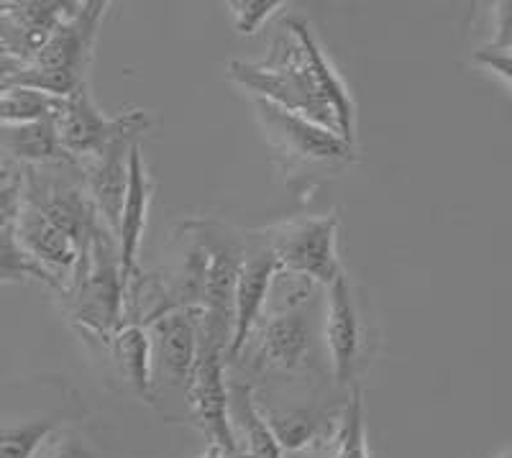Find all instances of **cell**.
I'll return each instance as SVG.
<instances>
[{
    "instance_id": "obj_11",
    "label": "cell",
    "mask_w": 512,
    "mask_h": 458,
    "mask_svg": "<svg viewBox=\"0 0 512 458\" xmlns=\"http://www.w3.org/2000/svg\"><path fill=\"white\" fill-rule=\"evenodd\" d=\"M13 233L21 249L31 256L47 274H52L54 282L59 285V292L67 287L72 272H75L77 256H80V246L72 241L64 231H59L47 215L39 208L21 200V210L13 223Z\"/></svg>"
},
{
    "instance_id": "obj_26",
    "label": "cell",
    "mask_w": 512,
    "mask_h": 458,
    "mask_svg": "<svg viewBox=\"0 0 512 458\" xmlns=\"http://www.w3.org/2000/svg\"><path fill=\"white\" fill-rule=\"evenodd\" d=\"M472 62L489 70L492 75H497L502 80V85L510 87V47H492V44H484L482 49L472 54Z\"/></svg>"
},
{
    "instance_id": "obj_19",
    "label": "cell",
    "mask_w": 512,
    "mask_h": 458,
    "mask_svg": "<svg viewBox=\"0 0 512 458\" xmlns=\"http://www.w3.org/2000/svg\"><path fill=\"white\" fill-rule=\"evenodd\" d=\"M113 364L118 366L121 377L139 392L144 400H154V372H152V348L149 336L141 325H123L108 341Z\"/></svg>"
},
{
    "instance_id": "obj_1",
    "label": "cell",
    "mask_w": 512,
    "mask_h": 458,
    "mask_svg": "<svg viewBox=\"0 0 512 458\" xmlns=\"http://www.w3.org/2000/svg\"><path fill=\"white\" fill-rule=\"evenodd\" d=\"M226 75L251 93V98H262L308 118L354 146L356 108L349 87L300 18L287 21L264 62H231Z\"/></svg>"
},
{
    "instance_id": "obj_18",
    "label": "cell",
    "mask_w": 512,
    "mask_h": 458,
    "mask_svg": "<svg viewBox=\"0 0 512 458\" xmlns=\"http://www.w3.org/2000/svg\"><path fill=\"white\" fill-rule=\"evenodd\" d=\"M0 154L21 167L67 162V154L54 134L52 118L36 123H0Z\"/></svg>"
},
{
    "instance_id": "obj_31",
    "label": "cell",
    "mask_w": 512,
    "mask_h": 458,
    "mask_svg": "<svg viewBox=\"0 0 512 458\" xmlns=\"http://www.w3.org/2000/svg\"><path fill=\"white\" fill-rule=\"evenodd\" d=\"M0 93H3V87H0Z\"/></svg>"
},
{
    "instance_id": "obj_23",
    "label": "cell",
    "mask_w": 512,
    "mask_h": 458,
    "mask_svg": "<svg viewBox=\"0 0 512 458\" xmlns=\"http://www.w3.org/2000/svg\"><path fill=\"white\" fill-rule=\"evenodd\" d=\"M59 428L57 420H31L0 428V458H34L39 446Z\"/></svg>"
},
{
    "instance_id": "obj_17",
    "label": "cell",
    "mask_w": 512,
    "mask_h": 458,
    "mask_svg": "<svg viewBox=\"0 0 512 458\" xmlns=\"http://www.w3.org/2000/svg\"><path fill=\"white\" fill-rule=\"evenodd\" d=\"M305 458H369L367 423L361 389H351L346 407L338 412L331 428L318 435V441L305 448Z\"/></svg>"
},
{
    "instance_id": "obj_8",
    "label": "cell",
    "mask_w": 512,
    "mask_h": 458,
    "mask_svg": "<svg viewBox=\"0 0 512 458\" xmlns=\"http://www.w3.org/2000/svg\"><path fill=\"white\" fill-rule=\"evenodd\" d=\"M274 274H277V261H274V254L269 251L264 236H246L236 290H233V323L226 361L241 359V351H244L251 331L267 308Z\"/></svg>"
},
{
    "instance_id": "obj_5",
    "label": "cell",
    "mask_w": 512,
    "mask_h": 458,
    "mask_svg": "<svg viewBox=\"0 0 512 458\" xmlns=\"http://www.w3.org/2000/svg\"><path fill=\"white\" fill-rule=\"evenodd\" d=\"M54 134L59 146L72 162L95 157L98 151L116 141L118 136H139L149 131L152 116L146 111H126L118 116H105L95 103L88 85L77 87L70 98H64L59 111L54 113Z\"/></svg>"
},
{
    "instance_id": "obj_14",
    "label": "cell",
    "mask_w": 512,
    "mask_h": 458,
    "mask_svg": "<svg viewBox=\"0 0 512 458\" xmlns=\"http://www.w3.org/2000/svg\"><path fill=\"white\" fill-rule=\"evenodd\" d=\"M77 3H6L0 11V44L21 64L36 57L49 36L54 34L64 18L75 11Z\"/></svg>"
},
{
    "instance_id": "obj_15",
    "label": "cell",
    "mask_w": 512,
    "mask_h": 458,
    "mask_svg": "<svg viewBox=\"0 0 512 458\" xmlns=\"http://www.w3.org/2000/svg\"><path fill=\"white\" fill-rule=\"evenodd\" d=\"M154 185L146 172L144 154H141V141L131 144L128 149V182L126 195H123L121 215H118V231H116V246L118 259H121V274L123 287L126 279L136 272V256L141 249V238L146 231V218H149V205H152Z\"/></svg>"
},
{
    "instance_id": "obj_12",
    "label": "cell",
    "mask_w": 512,
    "mask_h": 458,
    "mask_svg": "<svg viewBox=\"0 0 512 458\" xmlns=\"http://www.w3.org/2000/svg\"><path fill=\"white\" fill-rule=\"evenodd\" d=\"M136 141H139V136H118L95 157L77 162L85 190H88L90 200L98 210V218L113 233V238H116L118 215H121L123 195H126L128 149Z\"/></svg>"
},
{
    "instance_id": "obj_2",
    "label": "cell",
    "mask_w": 512,
    "mask_h": 458,
    "mask_svg": "<svg viewBox=\"0 0 512 458\" xmlns=\"http://www.w3.org/2000/svg\"><path fill=\"white\" fill-rule=\"evenodd\" d=\"M59 295L67 313L85 333L108 341L123 328V274L118 246L105 226L95 228L77 256L75 272Z\"/></svg>"
},
{
    "instance_id": "obj_30",
    "label": "cell",
    "mask_w": 512,
    "mask_h": 458,
    "mask_svg": "<svg viewBox=\"0 0 512 458\" xmlns=\"http://www.w3.org/2000/svg\"><path fill=\"white\" fill-rule=\"evenodd\" d=\"M495 458H512V453L510 451H507V448H505V451H502V453H497V456Z\"/></svg>"
},
{
    "instance_id": "obj_27",
    "label": "cell",
    "mask_w": 512,
    "mask_h": 458,
    "mask_svg": "<svg viewBox=\"0 0 512 458\" xmlns=\"http://www.w3.org/2000/svg\"><path fill=\"white\" fill-rule=\"evenodd\" d=\"M24 169L26 167H21V164H16L13 159H8L0 154V192L6 190V187H11V185H16V182L24 180Z\"/></svg>"
},
{
    "instance_id": "obj_6",
    "label": "cell",
    "mask_w": 512,
    "mask_h": 458,
    "mask_svg": "<svg viewBox=\"0 0 512 458\" xmlns=\"http://www.w3.org/2000/svg\"><path fill=\"white\" fill-rule=\"evenodd\" d=\"M226 348L228 343L205 331L203 320H200V346L190 379L185 384V395L192 407V418L208 435V443L221 448L226 458H233L236 456V435H233L231 415H228Z\"/></svg>"
},
{
    "instance_id": "obj_16",
    "label": "cell",
    "mask_w": 512,
    "mask_h": 458,
    "mask_svg": "<svg viewBox=\"0 0 512 458\" xmlns=\"http://www.w3.org/2000/svg\"><path fill=\"white\" fill-rule=\"evenodd\" d=\"M228 415H231V428L236 435L233 458H285V451L264 420L249 384H228Z\"/></svg>"
},
{
    "instance_id": "obj_3",
    "label": "cell",
    "mask_w": 512,
    "mask_h": 458,
    "mask_svg": "<svg viewBox=\"0 0 512 458\" xmlns=\"http://www.w3.org/2000/svg\"><path fill=\"white\" fill-rule=\"evenodd\" d=\"M105 11L108 3L100 0L77 3L75 11L54 29L47 44L29 64H24V70L8 87L24 85L54 98H70L77 87L88 85V70Z\"/></svg>"
},
{
    "instance_id": "obj_4",
    "label": "cell",
    "mask_w": 512,
    "mask_h": 458,
    "mask_svg": "<svg viewBox=\"0 0 512 458\" xmlns=\"http://www.w3.org/2000/svg\"><path fill=\"white\" fill-rule=\"evenodd\" d=\"M338 223L336 213L295 218L267 228L262 236L280 272L305 277L326 290L344 274L338 259Z\"/></svg>"
},
{
    "instance_id": "obj_7",
    "label": "cell",
    "mask_w": 512,
    "mask_h": 458,
    "mask_svg": "<svg viewBox=\"0 0 512 458\" xmlns=\"http://www.w3.org/2000/svg\"><path fill=\"white\" fill-rule=\"evenodd\" d=\"M251 103L264 139L282 159H287V164H341L351 159L354 146L338 139L328 128L262 98H251Z\"/></svg>"
},
{
    "instance_id": "obj_9",
    "label": "cell",
    "mask_w": 512,
    "mask_h": 458,
    "mask_svg": "<svg viewBox=\"0 0 512 458\" xmlns=\"http://www.w3.org/2000/svg\"><path fill=\"white\" fill-rule=\"evenodd\" d=\"M200 308L172 310L146 325L152 348V372L185 389L200 346Z\"/></svg>"
},
{
    "instance_id": "obj_21",
    "label": "cell",
    "mask_w": 512,
    "mask_h": 458,
    "mask_svg": "<svg viewBox=\"0 0 512 458\" xmlns=\"http://www.w3.org/2000/svg\"><path fill=\"white\" fill-rule=\"evenodd\" d=\"M262 415L264 420H267L269 428H272L274 438H277V443L282 446V451L287 448V451L292 453L305 451V448H308L310 443L318 441V435L328 428V425H323V420H320L318 415H313V412L308 410L287 412V415L262 410Z\"/></svg>"
},
{
    "instance_id": "obj_28",
    "label": "cell",
    "mask_w": 512,
    "mask_h": 458,
    "mask_svg": "<svg viewBox=\"0 0 512 458\" xmlns=\"http://www.w3.org/2000/svg\"><path fill=\"white\" fill-rule=\"evenodd\" d=\"M24 70V64L13 59L11 54L6 52V47L0 44V87H8L13 82V77Z\"/></svg>"
},
{
    "instance_id": "obj_22",
    "label": "cell",
    "mask_w": 512,
    "mask_h": 458,
    "mask_svg": "<svg viewBox=\"0 0 512 458\" xmlns=\"http://www.w3.org/2000/svg\"><path fill=\"white\" fill-rule=\"evenodd\" d=\"M41 282V285L52 287L59 292V285L54 282L52 274H47L44 269L21 249V244L16 241V233L11 228H3L0 231V285H8V282Z\"/></svg>"
},
{
    "instance_id": "obj_29",
    "label": "cell",
    "mask_w": 512,
    "mask_h": 458,
    "mask_svg": "<svg viewBox=\"0 0 512 458\" xmlns=\"http://www.w3.org/2000/svg\"><path fill=\"white\" fill-rule=\"evenodd\" d=\"M200 458H226V453L218 446H213V443H208V448H205V453Z\"/></svg>"
},
{
    "instance_id": "obj_24",
    "label": "cell",
    "mask_w": 512,
    "mask_h": 458,
    "mask_svg": "<svg viewBox=\"0 0 512 458\" xmlns=\"http://www.w3.org/2000/svg\"><path fill=\"white\" fill-rule=\"evenodd\" d=\"M226 8L231 13L236 31L244 36H254L274 13L285 8V3H280V0H233Z\"/></svg>"
},
{
    "instance_id": "obj_25",
    "label": "cell",
    "mask_w": 512,
    "mask_h": 458,
    "mask_svg": "<svg viewBox=\"0 0 512 458\" xmlns=\"http://www.w3.org/2000/svg\"><path fill=\"white\" fill-rule=\"evenodd\" d=\"M34 458H95V453L72 430L57 428L47 441L41 443Z\"/></svg>"
},
{
    "instance_id": "obj_13",
    "label": "cell",
    "mask_w": 512,
    "mask_h": 458,
    "mask_svg": "<svg viewBox=\"0 0 512 458\" xmlns=\"http://www.w3.org/2000/svg\"><path fill=\"white\" fill-rule=\"evenodd\" d=\"M361 318L356 308L349 277L341 274L326 287V343L336 382L341 387L354 384L356 366L361 356Z\"/></svg>"
},
{
    "instance_id": "obj_20",
    "label": "cell",
    "mask_w": 512,
    "mask_h": 458,
    "mask_svg": "<svg viewBox=\"0 0 512 458\" xmlns=\"http://www.w3.org/2000/svg\"><path fill=\"white\" fill-rule=\"evenodd\" d=\"M64 98L41 93L34 87L13 85L0 93V123H36L54 118Z\"/></svg>"
},
{
    "instance_id": "obj_10",
    "label": "cell",
    "mask_w": 512,
    "mask_h": 458,
    "mask_svg": "<svg viewBox=\"0 0 512 458\" xmlns=\"http://www.w3.org/2000/svg\"><path fill=\"white\" fill-rule=\"evenodd\" d=\"M251 338H256L254 351L259 369L295 372L305 364L313 348V320L305 315V308L262 315L249 341Z\"/></svg>"
}]
</instances>
